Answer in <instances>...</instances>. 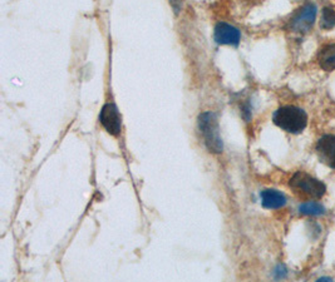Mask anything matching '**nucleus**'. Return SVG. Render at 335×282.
I'll return each mask as SVG.
<instances>
[{"mask_svg": "<svg viewBox=\"0 0 335 282\" xmlns=\"http://www.w3.org/2000/svg\"><path fill=\"white\" fill-rule=\"evenodd\" d=\"M272 121L283 131L299 134L306 128L308 116L301 108L295 105H284L274 113Z\"/></svg>", "mask_w": 335, "mask_h": 282, "instance_id": "nucleus-1", "label": "nucleus"}, {"mask_svg": "<svg viewBox=\"0 0 335 282\" xmlns=\"http://www.w3.org/2000/svg\"><path fill=\"white\" fill-rule=\"evenodd\" d=\"M199 129L207 150L212 153L224 151V142L220 135L217 117L212 112H204L199 116Z\"/></svg>", "mask_w": 335, "mask_h": 282, "instance_id": "nucleus-2", "label": "nucleus"}, {"mask_svg": "<svg viewBox=\"0 0 335 282\" xmlns=\"http://www.w3.org/2000/svg\"><path fill=\"white\" fill-rule=\"evenodd\" d=\"M290 187L302 196L321 199L326 192V186L321 181L305 172H296L290 180Z\"/></svg>", "mask_w": 335, "mask_h": 282, "instance_id": "nucleus-3", "label": "nucleus"}, {"mask_svg": "<svg viewBox=\"0 0 335 282\" xmlns=\"http://www.w3.org/2000/svg\"><path fill=\"white\" fill-rule=\"evenodd\" d=\"M99 122L102 127L113 137H118L122 131V117L120 110L113 103H107L102 107L99 113Z\"/></svg>", "mask_w": 335, "mask_h": 282, "instance_id": "nucleus-4", "label": "nucleus"}, {"mask_svg": "<svg viewBox=\"0 0 335 282\" xmlns=\"http://www.w3.org/2000/svg\"><path fill=\"white\" fill-rule=\"evenodd\" d=\"M315 17H317L315 5L306 4L291 19L290 29L295 33H308L314 25Z\"/></svg>", "mask_w": 335, "mask_h": 282, "instance_id": "nucleus-5", "label": "nucleus"}, {"mask_svg": "<svg viewBox=\"0 0 335 282\" xmlns=\"http://www.w3.org/2000/svg\"><path fill=\"white\" fill-rule=\"evenodd\" d=\"M317 154L321 163L335 170V135L325 134L319 139Z\"/></svg>", "mask_w": 335, "mask_h": 282, "instance_id": "nucleus-6", "label": "nucleus"}, {"mask_svg": "<svg viewBox=\"0 0 335 282\" xmlns=\"http://www.w3.org/2000/svg\"><path fill=\"white\" fill-rule=\"evenodd\" d=\"M241 39V33L237 28L228 23H218L215 26V42L220 45H237Z\"/></svg>", "mask_w": 335, "mask_h": 282, "instance_id": "nucleus-7", "label": "nucleus"}, {"mask_svg": "<svg viewBox=\"0 0 335 282\" xmlns=\"http://www.w3.org/2000/svg\"><path fill=\"white\" fill-rule=\"evenodd\" d=\"M261 203L267 210H277L286 205V197L276 189H265L261 192Z\"/></svg>", "mask_w": 335, "mask_h": 282, "instance_id": "nucleus-8", "label": "nucleus"}, {"mask_svg": "<svg viewBox=\"0 0 335 282\" xmlns=\"http://www.w3.org/2000/svg\"><path fill=\"white\" fill-rule=\"evenodd\" d=\"M318 63L321 69L331 72L335 69V43L324 45L318 54Z\"/></svg>", "mask_w": 335, "mask_h": 282, "instance_id": "nucleus-9", "label": "nucleus"}, {"mask_svg": "<svg viewBox=\"0 0 335 282\" xmlns=\"http://www.w3.org/2000/svg\"><path fill=\"white\" fill-rule=\"evenodd\" d=\"M299 212L305 216H319L325 212V208L318 202H305L300 205Z\"/></svg>", "mask_w": 335, "mask_h": 282, "instance_id": "nucleus-10", "label": "nucleus"}, {"mask_svg": "<svg viewBox=\"0 0 335 282\" xmlns=\"http://www.w3.org/2000/svg\"><path fill=\"white\" fill-rule=\"evenodd\" d=\"M320 26L325 31H330L335 26V10L333 8L326 7L323 9L321 13V20H320Z\"/></svg>", "mask_w": 335, "mask_h": 282, "instance_id": "nucleus-11", "label": "nucleus"}, {"mask_svg": "<svg viewBox=\"0 0 335 282\" xmlns=\"http://www.w3.org/2000/svg\"><path fill=\"white\" fill-rule=\"evenodd\" d=\"M170 4H171L174 12L178 14L181 10V7H182V0H170Z\"/></svg>", "mask_w": 335, "mask_h": 282, "instance_id": "nucleus-12", "label": "nucleus"}, {"mask_svg": "<svg viewBox=\"0 0 335 282\" xmlns=\"http://www.w3.org/2000/svg\"><path fill=\"white\" fill-rule=\"evenodd\" d=\"M275 275H276L277 278L284 277V276H285V267H284V266H279V267L276 268V271H275Z\"/></svg>", "mask_w": 335, "mask_h": 282, "instance_id": "nucleus-13", "label": "nucleus"}]
</instances>
